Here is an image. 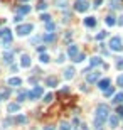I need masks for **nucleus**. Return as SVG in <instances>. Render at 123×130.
<instances>
[{
	"label": "nucleus",
	"instance_id": "cd10ccee",
	"mask_svg": "<svg viewBox=\"0 0 123 130\" xmlns=\"http://www.w3.org/2000/svg\"><path fill=\"white\" fill-rule=\"evenodd\" d=\"M27 96H29V91H20L19 93V102H24Z\"/></svg>",
	"mask_w": 123,
	"mask_h": 130
},
{
	"label": "nucleus",
	"instance_id": "c85d7f7f",
	"mask_svg": "<svg viewBox=\"0 0 123 130\" xmlns=\"http://www.w3.org/2000/svg\"><path fill=\"white\" fill-rule=\"evenodd\" d=\"M115 103H122L123 102V93H118V95H115Z\"/></svg>",
	"mask_w": 123,
	"mask_h": 130
},
{
	"label": "nucleus",
	"instance_id": "bb28decb",
	"mask_svg": "<svg viewBox=\"0 0 123 130\" xmlns=\"http://www.w3.org/2000/svg\"><path fill=\"white\" fill-rule=\"evenodd\" d=\"M59 129H61V130H71V125H69L67 122H61V125H59Z\"/></svg>",
	"mask_w": 123,
	"mask_h": 130
},
{
	"label": "nucleus",
	"instance_id": "1a4fd4ad",
	"mask_svg": "<svg viewBox=\"0 0 123 130\" xmlns=\"http://www.w3.org/2000/svg\"><path fill=\"white\" fill-rule=\"evenodd\" d=\"M19 110H20L19 103H9V105H7V111H9V113H17Z\"/></svg>",
	"mask_w": 123,
	"mask_h": 130
},
{
	"label": "nucleus",
	"instance_id": "aec40b11",
	"mask_svg": "<svg viewBox=\"0 0 123 130\" xmlns=\"http://www.w3.org/2000/svg\"><path fill=\"white\" fill-rule=\"evenodd\" d=\"M46 84L51 86V88H52V86H57V79L54 78V76H52V78H47V79H46Z\"/></svg>",
	"mask_w": 123,
	"mask_h": 130
},
{
	"label": "nucleus",
	"instance_id": "b1692460",
	"mask_svg": "<svg viewBox=\"0 0 123 130\" xmlns=\"http://www.w3.org/2000/svg\"><path fill=\"white\" fill-rule=\"evenodd\" d=\"M46 9H47V3H46L44 0H41V2L37 3V10H41V12H42V10H46Z\"/></svg>",
	"mask_w": 123,
	"mask_h": 130
},
{
	"label": "nucleus",
	"instance_id": "58836bf2",
	"mask_svg": "<svg viewBox=\"0 0 123 130\" xmlns=\"http://www.w3.org/2000/svg\"><path fill=\"white\" fill-rule=\"evenodd\" d=\"M118 24H120V26H123V15L120 17V20H118Z\"/></svg>",
	"mask_w": 123,
	"mask_h": 130
},
{
	"label": "nucleus",
	"instance_id": "412c9836",
	"mask_svg": "<svg viewBox=\"0 0 123 130\" xmlns=\"http://www.w3.org/2000/svg\"><path fill=\"white\" fill-rule=\"evenodd\" d=\"M15 123H27V117L25 115H17L15 117Z\"/></svg>",
	"mask_w": 123,
	"mask_h": 130
},
{
	"label": "nucleus",
	"instance_id": "393cba45",
	"mask_svg": "<svg viewBox=\"0 0 123 130\" xmlns=\"http://www.w3.org/2000/svg\"><path fill=\"white\" fill-rule=\"evenodd\" d=\"M52 100H54V95H52V93H46V95H44V102L46 103H51Z\"/></svg>",
	"mask_w": 123,
	"mask_h": 130
},
{
	"label": "nucleus",
	"instance_id": "a878e982",
	"mask_svg": "<svg viewBox=\"0 0 123 130\" xmlns=\"http://www.w3.org/2000/svg\"><path fill=\"white\" fill-rule=\"evenodd\" d=\"M106 24H108V26H115V24H116V20H115L113 15H108V17H106Z\"/></svg>",
	"mask_w": 123,
	"mask_h": 130
},
{
	"label": "nucleus",
	"instance_id": "f8f14e48",
	"mask_svg": "<svg viewBox=\"0 0 123 130\" xmlns=\"http://www.w3.org/2000/svg\"><path fill=\"white\" fill-rule=\"evenodd\" d=\"M84 26H86V27H95V26H96L95 17H86L84 19Z\"/></svg>",
	"mask_w": 123,
	"mask_h": 130
},
{
	"label": "nucleus",
	"instance_id": "c9c22d12",
	"mask_svg": "<svg viewBox=\"0 0 123 130\" xmlns=\"http://www.w3.org/2000/svg\"><path fill=\"white\" fill-rule=\"evenodd\" d=\"M118 84H120V86H123V74L118 78Z\"/></svg>",
	"mask_w": 123,
	"mask_h": 130
},
{
	"label": "nucleus",
	"instance_id": "f03ea898",
	"mask_svg": "<svg viewBox=\"0 0 123 130\" xmlns=\"http://www.w3.org/2000/svg\"><path fill=\"white\" fill-rule=\"evenodd\" d=\"M32 30H34V26H32V24H24V26H19V29H17V36L19 37L29 36Z\"/></svg>",
	"mask_w": 123,
	"mask_h": 130
},
{
	"label": "nucleus",
	"instance_id": "f257e3e1",
	"mask_svg": "<svg viewBox=\"0 0 123 130\" xmlns=\"http://www.w3.org/2000/svg\"><path fill=\"white\" fill-rule=\"evenodd\" d=\"M108 113H110V110L106 105H98V108H96V125L98 127H101V123L108 118Z\"/></svg>",
	"mask_w": 123,
	"mask_h": 130
},
{
	"label": "nucleus",
	"instance_id": "4468645a",
	"mask_svg": "<svg viewBox=\"0 0 123 130\" xmlns=\"http://www.w3.org/2000/svg\"><path fill=\"white\" fill-rule=\"evenodd\" d=\"M98 78H100V73H89L88 76H86V79H88L89 83H95Z\"/></svg>",
	"mask_w": 123,
	"mask_h": 130
},
{
	"label": "nucleus",
	"instance_id": "6ab92c4d",
	"mask_svg": "<svg viewBox=\"0 0 123 130\" xmlns=\"http://www.w3.org/2000/svg\"><path fill=\"white\" fill-rule=\"evenodd\" d=\"M39 61H41L42 64H47L49 61H51V57H49V56L46 54V52H44V54H41V56H39Z\"/></svg>",
	"mask_w": 123,
	"mask_h": 130
},
{
	"label": "nucleus",
	"instance_id": "dca6fc26",
	"mask_svg": "<svg viewBox=\"0 0 123 130\" xmlns=\"http://www.w3.org/2000/svg\"><path fill=\"white\" fill-rule=\"evenodd\" d=\"M29 12H30V7H29V5H20L19 7V15H22V14L25 15V14H29Z\"/></svg>",
	"mask_w": 123,
	"mask_h": 130
},
{
	"label": "nucleus",
	"instance_id": "4c0bfd02",
	"mask_svg": "<svg viewBox=\"0 0 123 130\" xmlns=\"http://www.w3.org/2000/svg\"><path fill=\"white\" fill-rule=\"evenodd\" d=\"M44 130H54V127H51V125H47V127H44Z\"/></svg>",
	"mask_w": 123,
	"mask_h": 130
},
{
	"label": "nucleus",
	"instance_id": "c756f323",
	"mask_svg": "<svg viewBox=\"0 0 123 130\" xmlns=\"http://www.w3.org/2000/svg\"><path fill=\"white\" fill-rule=\"evenodd\" d=\"M83 59H84V56H83V54H78V56L74 57V63H81Z\"/></svg>",
	"mask_w": 123,
	"mask_h": 130
},
{
	"label": "nucleus",
	"instance_id": "9d476101",
	"mask_svg": "<svg viewBox=\"0 0 123 130\" xmlns=\"http://www.w3.org/2000/svg\"><path fill=\"white\" fill-rule=\"evenodd\" d=\"M67 54H69L71 57H73V59H74L76 56H78V46H76V44H71V46L67 47Z\"/></svg>",
	"mask_w": 123,
	"mask_h": 130
},
{
	"label": "nucleus",
	"instance_id": "a211bd4d",
	"mask_svg": "<svg viewBox=\"0 0 123 130\" xmlns=\"http://www.w3.org/2000/svg\"><path fill=\"white\" fill-rule=\"evenodd\" d=\"M73 76H74V69H73V68H67L66 71H64V78H66V79H71Z\"/></svg>",
	"mask_w": 123,
	"mask_h": 130
},
{
	"label": "nucleus",
	"instance_id": "0eeeda50",
	"mask_svg": "<svg viewBox=\"0 0 123 130\" xmlns=\"http://www.w3.org/2000/svg\"><path fill=\"white\" fill-rule=\"evenodd\" d=\"M30 64H32V63H30V56L29 54L20 56V66H22V68H30Z\"/></svg>",
	"mask_w": 123,
	"mask_h": 130
},
{
	"label": "nucleus",
	"instance_id": "f3484780",
	"mask_svg": "<svg viewBox=\"0 0 123 130\" xmlns=\"http://www.w3.org/2000/svg\"><path fill=\"white\" fill-rule=\"evenodd\" d=\"M44 41H46V42H52V41H56V34H54V32L46 34V36H44Z\"/></svg>",
	"mask_w": 123,
	"mask_h": 130
},
{
	"label": "nucleus",
	"instance_id": "473e14b6",
	"mask_svg": "<svg viewBox=\"0 0 123 130\" xmlns=\"http://www.w3.org/2000/svg\"><path fill=\"white\" fill-rule=\"evenodd\" d=\"M116 113H118V117H123V106H120V108L116 110Z\"/></svg>",
	"mask_w": 123,
	"mask_h": 130
},
{
	"label": "nucleus",
	"instance_id": "2eb2a0df",
	"mask_svg": "<svg viewBox=\"0 0 123 130\" xmlns=\"http://www.w3.org/2000/svg\"><path fill=\"white\" fill-rule=\"evenodd\" d=\"M108 122H110V127H111V129H115V127L118 125V117H116V115H111V117L108 118Z\"/></svg>",
	"mask_w": 123,
	"mask_h": 130
},
{
	"label": "nucleus",
	"instance_id": "6e6552de",
	"mask_svg": "<svg viewBox=\"0 0 123 130\" xmlns=\"http://www.w3.org/2000/svg\"><path fill=\"white\" fill-rule=\"evenodd\" d=\"M7 83H9V86H20L22 84V79L17 78V76H12V78L7 79Z\"/></svg>",
	"mask_w": 123,
	"mask_h": 130
},
{
	"label": "nucleus",
	"instance_id": "4be33fe9",
	"mask_svg": "<svg viewBox=\"0 0 123 130\" xmlns=\"http://www.w3.org/2000/svg\"><path fill=\"white\" fill-rule=\"evenodd\" d=\"M91 66H100L101 64V57H98V56H95V57H91Z\"/></svg>",
	"mask_w": 123,
	"mask_h": 130
},
{
	"label": "nucleus",
	"instance_id": "5701e85b",
	"mask_svg": "<svg viewBox=\"0 0 123 130\" xmlns=\"http://www.w3.org/2000/svg\"><path fill=\"white\" fill-rule=\"evenodd\" d=\"M46 29H47L49 32H54V29H56V26H54V22H52V20H49V22H46Z\"/></svg>",
	"mask_w": 123,
	"mask_h": 130
},
{
	"label": "nucleus",
	"instance_id": "72a5a7b5",
	"mask_svg": "<svg viewBox=\"0 0 123 130\" xmlns=\"http://www.w3.org/2000/svg\"><path fill=\"white\" fill-rule=\"evenodd\" d=\"M104 36H106V32H101V34H98V36H96V39H100V41H101Z\"/></svg>",
	"mask_w": 123,
	"mask_h": 130
},
{
	"label": "nucleus",
	"instance_id": "a19ab883",
	"mask_svg": "<svg viewBox=\"0 0 123 130\" xmlns=\"http://www.w3.org/2000/svg\"><path fill=\"white\" fill-rule=\"evenodd\" d=\"M0 102H2V95H0Z\"/></svg>",
	"mask_w": 123,
	"mask_h": 130
},
{
	"label": "nucleus",
	"instance_id": "f704fd0d",
	"mask_svg": "<svg viewBox=\"0 0 123 130\" xmlns=\"http://www.w3.org/2000/svg\"><path fill=\"white\" fill-rule=\"evenodd\" d=\"M22 20V15H15V19H14V22H20Z\"/></svg>",
	"mask_w": 123,
	"mask_h": 130
},
{
	"label": "nucleus",
	"instance_id": "ea45409f",
	"mask_svg": "<svg viewBox=\"0 0 123 130\" xmlns=\"http://www.w3.org/2000/svg\"><path fill=\"white\" fill-rule=\"evenodd\" d=\"M20 2H29V0H20Z\"/></svg>",
	"mask_w": 123,
	"mask_h": 130
},
{
	"label": "nucleus",
	"instance_id": "e433bc0d",
	"mask_svg": "<svg viewBox=\"0 0 123 130\" xmlns=\"http://www.w3.org/2000/svg\"><path fill=\"white\" fill-rule=\"evenodd\" d=\"M100 3H101V0H95V7H100Z\"/></svg>",
	"mask_w": 123,
	"mask_h": 130
},
{
	"label": "nucleus",
	"instance_id": "423d86ee",
	"mask_svg": "<svg viewBox=\"0 0 123 130\" xmlns=\"http://www.w3.org/2000/svg\"><path fill=\"white\" fill-rule=\"evenodd\" d=\"M88 7H89V3H88L86 0H78V2H76V10H78V12H86Z\"/></svg>",
	"mask_w": 123,
	"mask_h": 130
},
{
	"label": "nucleus",
	"instance_id": "2f4dec72",
	"mask_svg": "<svg viewBox=\"0 0 123 130\" xmlns=\"http://www.w3.org/2000/svg\"><path fill=\"white\" fill-rule=\"evenodd\" d=\"M104 95H106V96H110V95H113V88H108V90L104 91Z\"/></svg>",
	"mask_w": 123,
	"mask_h": 130
},
{
	"label": "nucleus",
	"instance_id": "ddd939ff",
	"mask_svg": "<svg viewBox=\"0 0 123 130\" xmlns=\"http://www.w3.org/2000/svg\"><path fill=\"white\" fill-rule=\"evenodd\" d=\"M108 84H110V79H101V81L98 83V88L103 90V91H106V90H108Z\"/></svg>",
	"mask_w": 123,
	"mask_h": 130
},
{
	"label": "nucleus",
	"instance_id": "39448f33",
	"mask_svg": "<svg viewBox=\"0 0 123 130\" xmlns=\"http://www.w3.org/2000/svg\"><path fill=\"white\" fill-rule=\"evenodd\" d=\"M0 39H2L5 44L12 42V32H10V29H2V30H0Z\"/></svg>",
	"mask_w": 123,
	"mask_h": 130
},
{
	"label": "nucleus",
	"instance_id": "20e7f679",
	"mask_svg": "<svg viewBox=\"0 0 123 130\" xmlns=\"http://www.w3.org/2000/svg\"><path fill=\"white\" fill-rule=\"evenodd\" d=\"M110 47L113 49V51H123V44H122V39L120 37H113L111 41H110Z\"/></svg>",
	"mask_w": 123,
	"mask_h": 130
},
{
	"label": "nucleus",
	"instance_id": "9b49d317",
	"mask_svg": "<svg viewBox=\"0 0 123 130\" xmlns=\"http://www.w3.org/2000/svg\"><path fill=\"white\" fill-rule=\"evenodd\" d=\"M3 61L12 64V63H14V52H12V51H5V52H3Z\"/></svg>",
	"mask_w": 123,
	"mask_h": 130
},
{
	"label": "nucleus",
	"instance_id": "7c9ffc66",
	"mask_svg": "<svg viewBox=\"0 0 123 130\" xmlns=\"http://www.w3.org/2000/svg\"><path fill=\"white\" fill-rule=\"evenodd\" d=\"M41 19H42L44 22H49V20H51V17H49L47 14H42V15H41Z\"/></svg>",
	"mask_w": 123,
	"mask_h": 130
},
{
	"label": "nucleus",
	"instance_id": "7ed1b4c3",
	"mask_svg": "<svg viewBox=\"0 0 123 130\" xmlns=\"http://www.w3.org/2000/svg\"><path fill=\"white\" fill-rule=\"evenodd\" d=\"M42 95H44V90H42L41 86H34V88L29 91V98H30V100H37Z\"/></svg>",
	"mask_w": 123,
	"mask_h": 130
}]
</instances>
